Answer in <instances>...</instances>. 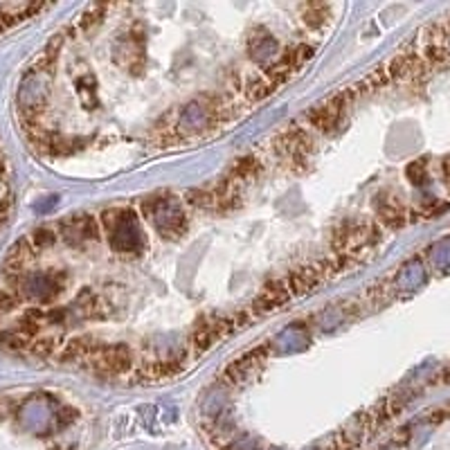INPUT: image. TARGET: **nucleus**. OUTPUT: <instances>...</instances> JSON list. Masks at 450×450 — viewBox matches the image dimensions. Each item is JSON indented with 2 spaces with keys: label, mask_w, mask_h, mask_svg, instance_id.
<instances>
[{
  "label": "nucleus",
  "mask_w": 450,
  "mask_h": 450,
  "mask_svg": "<svg viewBox=\"0 0 450 450\" xmlns=\"http://www.w3.org/2000/svg\"><path fill=\"white\" fill-rule=\"evenodd\" d=\"M356 97L358 95H356V90L351 86L342 88V90L336 92V95H331L327 101H322V104H318V106L311 108L304 115V120L308 122V126H313L315 131L329 133L342 122V115L347 113V108L351 106Z\"/></svg>",
  "instance_id": "f257e3e1"
},
{
  "label": "nucleus",
  "mask_w": 450,
  "mask_h": 450,
  "mask_svg": "<svg viewBox=\"0 0 450 450\" xmlns=\"http://www.w3.org/2000/svg\"><path fill=\"white\" fill-rule=\"evenodd\" d=\"M88 365L101 376H124L133 367V351L126 344H113V347L99 344V349L88 361Z\"/></svg>",
  "instance_id": "f03ea898"
},
{
  "label": "nucleus",
  "mask_w": 450,
  "mask_h": 450,
  "mask_svg": "<svg viewBox=\"0 0 450 450\" xmlns=\"http://www.w3.org/2000/svg\"><path fill=\"white\" fill-rule=\"evenodd\" d=\"M291 299H293V295H291V291H288L286 282L277 280L268 286H263V291L257 295L255 302L250 304L248 313L252 315V320L261 318V315H268V313H275V311L284 308Z\"/></svg>",
  "instance_id": "7ed1b4c3"
},
{
  "label": "nucleus",
  "mask_w": 450,
  "mask_h": 450,
  "mask_svg": "<svg viewBox=\"0 0 450 450\" xmlns=\"http://www.w3.org/2000/svg\"><path fill=\"white\" fill-rule=\"evenodd\" d=\"M185 365H187V354L176 356V358H163V361H151L144 363L140 369L135 372V378L142 380V383H156V380H165V378H174L178 376Z\"/></svg>",
  "instance_id": "20e7f679"
},
{
  "label": "nucleus",
  "mask_w": 450,
  "mask_h": 450,
  "mask_svg": "<svg viewBox=\"0 0 450 450\" xmlns=\"http://www.w3.org/2000/svg\"><path fill=\"white\" fill-rule=\"evenodd\" d=\"M263 356H266V349H259V351L246 354L244 358H239L235 363H230L225 367V372H223V380H227V383H239V380L248 378L252 374V369L261 363Z\"/></svg>",
  "instance_id": "39448f33"
},
{
  "label": "nucleus",
  "mask_w": 450,
  "mask_h": 450,
  "mask_svg": "<svg viewBox=\"0 0 450 450\" xmlns=\"http://www.w3.org/2000/svg\"><path fill=\"white\" fill-rule=\"evenodd\" d=\"M97 349H99V342H92L90 338H75L63 347L61 361L63 363H88Z\"/></svg>",
  "instance_id": "423d86ee"
},
{
  "label": "nucleus",
  "mask_w": 450,
  "mask_h": 450,
  "mask_svg": "<svg viewBox=\"0 0 450 450\" xmlns=\"http://www.w3.org/2000/svg\"><path fill=\"white\" fill-rule=\"evenodd\" d=\"M376 210H378L380 223L392 230H396L406 223V207H403L401 201H396V199H385V196H380L376 203Z\"/></svg>",
  "instance_id": "0eeeda50"
},
{
  "label": "nucleus",
  "mask_w": 450,
  "mask_h": 450,
  "mask_svg": "<svg viewBox=\"0 0 450 450\" xmlns=\"http://www.w3.org/2000/svg\"><path fill=\"white\" fill-rule=\"evenodd\" d=\"M32 241H34V248H48V246H52L54 241H56V235L52 232V230H48V227H41V230H37V232H34Z\"/></svg>",
  "instance_id": "6e6552de"
},
{
  "label": "nucleus",
  "mask_w": 450,
  "mask_h": 450,
  "mask_svg": "<svg viewBox=\"0 0 450 450\" xmlns=\"http://www.w3.org/2000/svg\"><path fill=\"white\" fill-rule=\"evenodd\" d=\"M32 351L37 356H52L56 351V340L45 338V340H37L32 344Z\"/></svg>",
  "instance_id": "1a4fd4ad"
}]
</instances>
